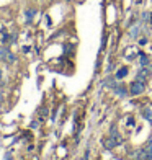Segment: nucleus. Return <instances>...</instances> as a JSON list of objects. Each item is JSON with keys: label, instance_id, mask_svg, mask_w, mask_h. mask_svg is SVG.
<instances>
[{"label": "nucleus", "instance_id": "obj_1", "mask_svg": "<svg viewBox=\"0 0 152 160\" xmlns=\"http://www.w3.org/2000/svg\"><path fill=\"white\" fill-rule=\"evenodd\" d=\"M142 92H144V82H141V80H134V82L129 85V93H131L133 97L141 95Z\"/></svg>", "mask_w": 152, "mask_h": 160}, {"label": "nucleus", "instance_id": "obj_2", "mask_svg": "<svg viewBox=\"0 0 152 160\" xmlns=\"http://www.w3.org/2000/svg\"><path fill=\"white\" fill-rule=\"evenodd\" d=\"M152 75V67H141V70L137 72V80H141V82H146V80Z\"/></svg>", "mask_w": 152, "mask_h": 160}, {"label": "nucleus", "instance_id": "obj_3", "mask_svg": "<svg viewBox=\"0 0 152 160\" xmlns=\"http://www.w3.org/2000/svg\"><path fill=\"white\" fill-rule=\"evenodd\" d=\"M137 158H139V160H152V154H150L149 150L142 149L139 154H137Z\"/></svg>", "mask_w": 152, "mask_h": 160}, {"label": "nucleus", "instance_id": "obj_4", "mask_svg": "<svg viewBox=\"0 0 152 160\" xmlns=\"http://www.w3.org/2000/svg\"><path fill=\"white\" fill-rule=\"evenodd\" d=\"M128 75V67H126V65H124V67H119L118 69V72H116V75H114V77H116V78H124Z\"/></svg>", "mask_w": 152, "mask_h": 160}, {"label": "nucleus", "instance_id": "obj_5", "mask_svg": "<svg viewBox=\"0 0 152 160\" xmlns=\"http://www.w3.org/2000/svg\"><path fill=\"white\" fill-rule=\"evenodd\" d=\"M139 57H141V67H149V57L144 52H139Z\"/></svg>", "mask_w": 152, "mask_h": 160}, {"label": "nucleus", "instance_id": "obj_6", "mask_svg": "<svg viewBox=\"0 0 152 160\" xmlns=\"http://www.w3.org/2000/svg\"><path fill=\"white\" fill-rule=\"evenodd\" d=\"M139 33H141V23L133 26V30H131V38H137V34H139Z\"/></svg>", "mask_w": 152, "mask_h": 160}, {"label": "nucleus", "instance_id": "obj_7", "mask_svg": "<svg viewBox=\"0 0 152 160\" xmlns=\"http://www.w3.org/2000/svg\"><path fill=\"white\" fill-rule=\"evenodd\" d=\"M34 15H36V10H31V8L28 10V12H26V17H28V21H31V18H33Z\"/></svg>", "mask_w": 152, "mask_h": 160}, {"label": "nucleus", "instance_id": "obj_8", "mask_svg": "<svg viewBox=\"0 0 152 160\" xmlns=\"http://www.w3.org/2000/svg\"><path fill=\"white\" fill-rule=\"evenodd\" d=\"M8 41H10V34H5V36H3V39H2V42H3V44H7Z\"/></svg>", "mask_w": 152, "mask_h": 160}, {"label": "nucleus", "instance_id": "obj_9", "mask_svg": "<svg viewBox=\"0 0 152 160\" xmlns=\"http://www.w3.org/2000/svg\"><path fill=\"white\" fill-rule=\"evenodd\" d=\"M150 23H152V15H150Z\"/></svg>", "mask_w": 152, "mask_h": 160}]
</instances>
